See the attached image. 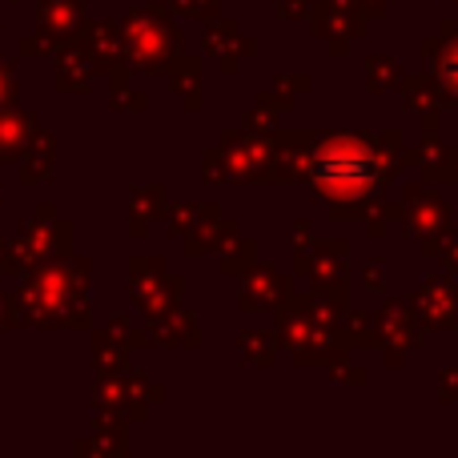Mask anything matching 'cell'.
Here are the masks:
<instances>
[{"mask_svg": "<svg viewBox=\"0 0 458 458\" xmlns=\"http://www.w3.org/2000/svg\"><path fill=\"white\" fill-rule=\"evenodd\" d=\"M370 177H374L370 153L354 141L330 145L314 165V182H318V190H326V193H358L370 185Z\"/></svg>", "mask_w": 458, "mask_h": 458, "instance_id": "obj_1", "label": "cell"}]
</instances>
